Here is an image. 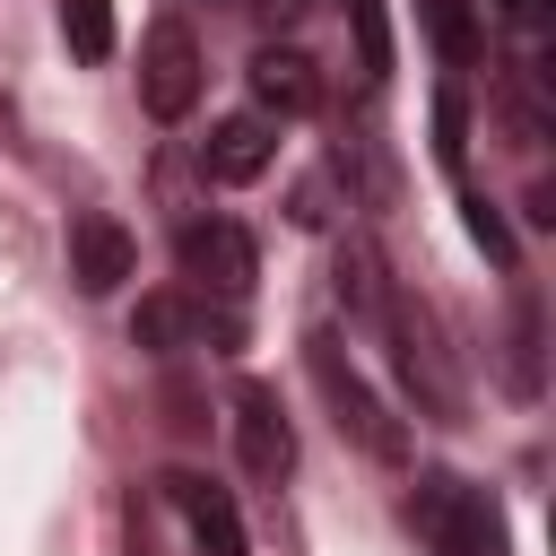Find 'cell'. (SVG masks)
<instances>
[{
	"mask_svg": "<svg viewBox=\"0 0 556 556\" xmlns=\"http://www.w3.org/2000/svg\"><path fill=\"white\" fill-rule=\"evenodd\" d=\"M408 513H417V539H426L434 556H504V513H495V495L469 486V478H452V469L417 478Z\"/></svg>",
	"mask_w": 556,
	"mask_h": 556,
	"instance_id": "obj_1",
	"label": "cell"
},
{
	"mask_svg": "<svg viewBox=\"0 0 556 556\" xmlns=\"http://www.w3.org/2000/svg\"><path fill=\"white\" fill-rule=\"evenodd\" d=\"M304 365H313L321 400L339 408V434H356L374 460H408V434H400V417H391V408L365 391V374L339 356V339H330V330H313V339H304Z\"/></svg>",
	"mask_w": 556,
	"mask_h": 556,
	"instance_id": "obj_2",
	"label": "cell"
},
{
	"mask_svg": "<svg viewBox=\"0 0 556 556\" xmlns=\"http://www.w3.org/2000/svg\"><path fill=\"white\" fill-rule=\"evenodd\" d=\"M139 104L156 122H182L200 104V35L182 17H156L148 43H139Z\"/></svg>",
	"mask_w": 556,
	"mask_h": 556,
	"instance_id": "obj_3",
	"label": "cell"
},
{
	"mask_svg": "<svg viewBox=\"0 0 556 556\" xmlns=\"http://www.w3.org/2000/svg\"><path fill=\"white\" fill-rule=\"evenodd\" d=\"M174 261H182V278L208 287V295H243L252 269H261V252H252V235H243L235 217H191V226L174 235Z\"/></svg>",
	"mask_w": 556,
	"mask_h": 556,
	"instance_id": "obj_4",
	"label": "cell"
},
{
	"mask_svg": "<svg viewBox=\"0 0 556 556\" xmlns=\"http://www.w3.org/2000/svg\"><path fill=\"white\" fill-rule=\"evenodd\" d=\"M156 495L182 513V530H191V547H200V556H252V547H243V513H235V495H226V486H208L200 469H165V478H156Z\"/></svg>",
	"mask_w": 556,
	"mask_h": 556,
	"instance_id": "obj_5",
	"label": "cell"
},
{
	"mask_svg": "<svg viewBox=\"0 0 556 556\" xmlns=\"http://www.w3.org/2000/svg\"><path fill=\"white\" fill-rule=\"evenodd\" d=\"M252 104H261V122H304V113H321V70L295 43H261L252 52Z\"/></svg>",
	"mask_w": 556,
	"mask_h": 556,
	"instance_id": "obj_6",
	"label": "cell"
},
{
	"mask_svg": "<svg viewBox=\"0 0 556 556\" xmlns=\"http://www.w3.org/2000/svg\"><path fill=\"white\" fill-rule=\"evenodd\" d=\"M235 452H243L252 478H287L295 469V426H287L278 391H261V382L235 391Z\"/></svg>",
	"mask_w": 556,
	"mask_h": 556,
	"instance_id": "obj_7",
	"label": "cell"
},
{
	"mask_svg": "<svg viewBox=\"0 0 556 556\" xmlns=\"http://www.w3.org/2000/svg\"><path fill=\"white\" fill-rule=\"evenodd\" d=\"M130 261H139V243L122 235V217H104V208L70 217V278H78V295H113L130 278Z\"/></svg>",
	"mask_w": 556,
	"mask_h": 556,
	"instance_id": "obj_8",
	"label": "cell"
},
{
	"mask_svg": "<svg viewBox=\"0 0 556 556\" xmlns=\"http://www.w3.org/2000/svg\"><path fill=\"white\" fill-rule=\"evenodd\" d=\"M130 339H139V348H156V356H182L191 339H226V348H235V339H243V321H235V313H200L191 295H148V304L130 313Z\"/></svg>",
	"mask_w": 556,
	"mask_h": 556,
	"instance_id": "obj_9",
	"label": "cell"
},
{
	"mask_svg": "<svg viewBox=\"0 0 556 556\" xmlns=\"http://www.w3.org/2000/svg\"><path fill=\"white\" fill-rule=\"evenodd\" d=\"M269 156H278V130H269L261 113H226V122H208V139H200V174H208V182H261Z\"/></svg>",
	"mask_w": 556,
	"mask_h": 556,
	"instance_id": "obj_10",
	"label": "cell"
},
{
	"mask_svg": "<svg viewBox=\"0 0 556 556\" xmlns=\"http://www.w3.org/2000/svg\"><path fill=\"white\" fill-rule=\"evenodd\" d=\"M339 295H348V313H365V321H382V313H391V287H382L374 243H339Z\"/></svg>",
	"mask_w": 556,
	"mask_h": 556,
	"instance_id": "obj_11",
	"label": "cell"
},
{
	"mask_svg": "<svg viewBox=\"0 0 556 556\" xmlns=\"http://www.w3.org/2000/svg\"><path fill=\"white\" fill-rule=\"evenodd\" d=\"M417 26L434 35V52H443L452 70L478 61V17H469V0H417Z\"/></svg>",
	"mask_w": 556,
	"mask_h": 556,
	"instance_id": "obj_12",
	"label": "cell"
},
{
	"mask_svg": "<svg viewBox=\"0 0 556 556\" xmlns=\"http://www.w3.org/2000/svg\"><path fill=\"white\" fill-rule=\"evenodd\" d=\"M61 35L78 61H104L113 52V0H61Z\"/></svg>",
	"mask_w": 556,
	"mask_h": 556,
	"instance_id": "obj_13",
	"label": "cell"
},
{
	"mask_svg": "<svg viewBox=\"0 0 556 556\" xmlns=\"http://www.w3.org/2000/svg\"><path fill=\"white\" fill-rule=\"evenodd\" d=\"M348 26H356L365 78H382V70H391V17H382V0H348Z\"/></svg>",
	"mask_w": 556,
	"mask_h": 556,
	"instance_id": "obj_14",
	"label": "cell"
},
{
	"mask_svg": "<svg viewBox=\"0 0 556 556\" xmlns=\"http://www.w3.org/2000/svg\"><path fill=\"white\" fill-rule=\"evenodd\" d=\"M460 148H469V113H460V96L443 87V96H434V165L460 174Z\"/></svg>",
	"mask_w": 556,
	"mask_h": 556,
	"instance_id": "obj_15",
	"label": "cell"
},
{
	"mask_svg": "<svg viewBox=\"0 0 556 556\" xmlns=\"http://www.w3.org/2000/svg\"><path fill=\"white\" fill-rule=\"evenodd\" d=\"M513 391H539V304H521L513 321Z\"/></svg>",
	"mask_w": 556,
	"mask_h": 556,
	"instance_id": "obj_16",
	"label": "cell"
},
{
	"mask_svg": "<svg viewBox=\"0 0 556 556\" xmlns=\"http://www.w3.org/2000/svg\"><path fill=\"white\" fill-rule=\"evenodd\" d=\"M469 235H478V252H486V261H504V269H513V226L495 217V200H469Z\"/></svg>",
	"mask_w": 556,
	"mask_h": 556,
	"instance_id": "obj_17",
	"label": "cell"
},
{
	"mask_svg": "<svg viewBox=\"0 0 556 556\" xmlns=\"http://www.w3.org/2000/svg\"><path fill=\"white\" fill-rule=\"evenodd\" d=\"M495 9H504V17H513V26H539V17H547V9H556V0H495Z\"/></svg>",
	"mask_w": 556,
	"mask_h": 556,
	"instance_id": "obj_18",
	"label": "cell"
}]
</instances>
